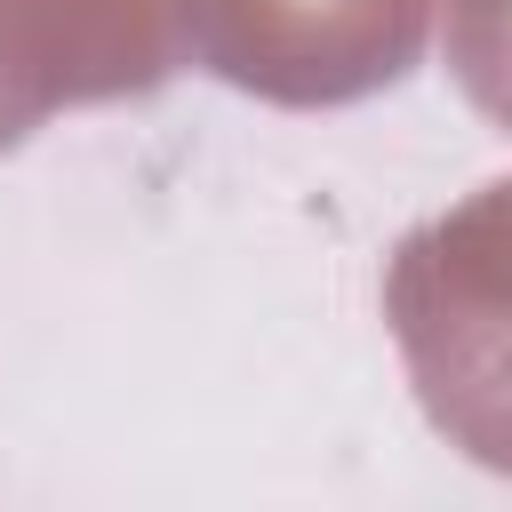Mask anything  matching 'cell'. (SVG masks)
Here are the masks:
<instances>
[{
	"label": "cell",
	"instance_id": "obj_1",
	"mask_svg": "<svg viewBox=\"0 0 512 512\" xmlns=\"http://www.w3.org/2000/svg\"><path fill=\"white\" fill-rule=\"evenodd\" d=\"M176 56L240 96L328 112L416 72L432 0H168Z\"/></svg>",
	"mask_w": 512,
	"mask_h": 512
},
{
	"label": "cell",
	"instance_id": "obj_2",
	"mask_svg": "<svg viewBox=\"0 0 512 512\" xmlns=\"http://www.w3.org/2000/svg\"><path fill=\"white\" fill-rule=\"evenodd\" d=\"M176 64L168 0H0V152L56 112L152 96Z\"/></svg>",
	"mask_w": 512,
	"mask_h": 512
}]
</instances>
